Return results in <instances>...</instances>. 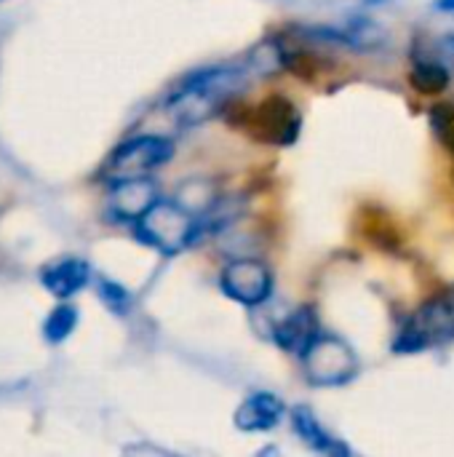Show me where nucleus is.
<instances>
[{"mask_svg":"<svg viewBox=\"0 0 454 457\" xmlns=\"http://www.w3.org/2000/svg\"><path fill=\"white\" fill-rule=\"evenodd\" d=\"M246 86V72L235 67H206L190 72L166 99V110L171 120L179 126H201L238 96Z\"/></svg>","mask_w":454,"mask_h":457,"instance_id":"nucleus-1","label":"nucleus"},{"mask_svg":"<svg viewBox=\"0 0 454 457\" xmlns=\"http://www.w3.org/2000/svg\"><path fill=\"white\" fill-rule=\"evenodd\" d=\"M201 214L179 198H158L153 209L136 222V236L163 254H179L201 238Z\"/></svg>","mask_w":454,"mask_h":457,"instance_id":"nucleus-2","label":"nucleus"},{"mask_svg":"<svg viewBox=\"0 0 454 457\" xmlns=\"http://www.w3.org/2000/svg\"><path fill=\"white\" fill-rule=\"evenodd\" d=\"M454 340V292H442L425 300L399 329L393 340L396 353H423Z\"/></svg>","mask_w":454,"mask_h":457,"instance_id":"nucleus-3","label":"nucleus"},{"mask_svg":"<svg viewBox=\"0 0 454 457\" xmlns=\"http://www.w3.org/2000/svg\"><path fill=\"white\" fill-rule=\"evenodd\" d=\"M302 375L316 388H337L359 375L356 351L332 332H318L310 345L300 353Z\"/></svg>","mask_w":454,"mask_h":457,"instance_id":"nucleus-4","label":"nucleus"},{"mask_svg":"<svg viewBox=\"0 0 454 457\" xmlns=\"http://www.w3.org/2000/svg\"><path fill=\"white\" fill-rule=\"evenodd\" d=\"M174 142L169 137L158 134H142L128 142H123L107 161V179H134V177H150L161 166H166L174 158Z\"/></svg>","mask_w":454,"mask_h":457,"instance_id":"nucleus-5","label":"nucleus"},{"mask_svg":"<svg viewBox=\"0 0 454 457\" xmlns=\"http://www.w3.org/2000/svg\"><path fill=\"white\" fill-rule=\"evenodd\" d=\"M276 287V276L268 268V262L257 257H238L230 260L219 270V289L225 297H230L238 305L260 308L270 300Z\"/></svg>","mask_w":454,"mask_h":457,"instance_id":"nucleus-6","label":"nucleus"},{"mask_svg":"<svg viewBox=\"0 0 454 457\" xmlns=\"http://www.w3.org/2000/svg\"><path fill=\"white\" fill-rule=\"evenodd\" d=\"M246 131L268 145H292L300 134L302 126V115L297 112V107L286 99V96H268L265 102H260L249 118H246Z\"/></svg>","mask_w":454,"mask_h":457,"instance_id":"nucleus-7","label":"nucleus"},{"mask_svg":"<svg viewBox=\"0 0 454 457\" xmlns=\"http://www.w3.org/2000/svg\"><path fill=\"white\" fill-rule=\"evenodd\" d=\"M158 201V187L150 177H134V179H118L110 190V212L115 220L123 222H139L153 204Z\"/></svg>","mask_w":454,"mask_h":457,"instance_id":"nucleus-8","label":"nucleus"},{"mask_svg":"<svg viewBox=\"0 0 454 457\" xmlns=\"http://www.w3.org/2000/svg\"><path fill=\"white\" fill-rule=\"evenodd\" d=\"M286 415V404L270 394V391H257L252 396L244 399V404L235 410V428L244 434H262V431H273Z\"/></svg>","mask_w":454,"mask_h":457,"instance_id":"nucleus-9","label":"nucleus"},{"mask_svg":"<svg viewBox=\"0 0 454 457\" xmlns=\"http://www.w3.org/2000/svg\"><path fill=\"white\" fill-rule=\"evenodd\" d=\"M318 332H321L318 313H316L310 305H302V308H297L294 313H289L284 321L276 324L273 340H276V345H278L281 351L300 356V353L310 345V340H313Z\"/></svg>","mask_w":454,"mask_h":457,"instance_id":"nucleus-10","label":"nucleus"},{"mask_svg":"<svg viewBox=\"0 0 454 457\" xmlns=\"http://www.w3.org/2000/svg\"><path fill=\"white\" fill-rule=\"evenodd\" d=\"M289 418H292V428H294V434L300 436V442H305L313 453H321V455H345V453H348V447H345L343 442H337V439L318 423V418L313 415L310 407L297 404V407L292 410Z\"/></svg>","mask_w":454,"mask_h":457,"instance_id":"nucleus-11","label":"nucleus"},{"mask_svg":"<svg viewBox=\"0 0 454 457\" xmlns=\"http://www.w3.org/2000/svg\"><path fill=\"white\" fill-rule=\"evenodd\" d=\"M91 276V268L86 260H78V257H70V260H62V262H54L43 270L40 281L43 287L56 295V297H72L75 292H80L86 287Z\"/></svg>","mask_w":454,"mask_h":457,"instance_id":"nucleus-12","label":"nucleus"},{"mask_svg":"<svg viewBox=\"0 0 454 457\" xmlns=\"http://www.w3.org/2000/svg\"><path fill=\"white\" fill-rule=\"evenodd\" d=\"M409 83L415 91L425 94V96H436L444 94L452 83V72L447 64L433 62V59H417L409 70Z\"/></svg>","mask_w":454,"mask_h":457,"instance_id":"nucleus-13","label":"nucleus"},{"mask_svg":"<svg viewBox=\"0 0 454 457\" xmlns=\"http://www.w3.org/2000/svg\"><path fill=\"white\" fill-rule=\"evenodd\" d=\"M75 324H78V311H75L72 305H59V308H54L51 316L45 319V327H43L45 340H48V343H62V340H67V337L72 335Z\"/></svg>","mask_w":454,"mask_h":457,"instance_id":"nucleus-14","label":"nucleus"},{"mask_svg":"<svg viewBox=\"0 0 454 457\" xmlns=\"http://www.w3.org/2000/svg\"><path fill=\"white\" fill-rule=\"evenodd\" d=\"M99 292H102V297H104V303L112 308V311H126L128 308V292L120 287V284H112V281H102V287H99Z\"/></svg>","mask_w":454,"mask_h":457,"instance_id":"nucleus-15","label":"nucleus"},{"mask_svg":"<svg viewBox=\"0 0 454 457\" xmlns=\"http://www.w3.org/2000/svg\"><path fill=\"white\" fill-rule=\"evenodd\" d=\"M436 11H442V13H454V0H436Z\"/></svg>","mask_w":454,"mask_h":457,"instance_id":"nucleus-16","label":"nucleus"}]
</instances>
